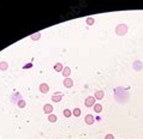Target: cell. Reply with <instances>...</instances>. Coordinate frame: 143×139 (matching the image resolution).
<instances>
[{
    "mask_svg": "<svg viewBox=\"0 0 143 139\" xmlns=\"http://www.w3.org/2000/svg\"><path fill=\"white\" fill-rule=\"evenodd\" d=\"M126 32H127V27L125 24H119L116 28V34L118 36H124Z\"/></svg>",
    "mask_w": 143,
    "mask_h": 139,
    "instance_id": "obj_1",
    "label": "cell"
},
{
    "mask_svg": "<svg viewBox=\"0 0 143 139\" xmlns=\"http://www.w3.org/2000/svg\"><path fill=\"white\" fill-rule=\"evenodd\" d=\"M95 97L94 96H89V97H87L85 98V101H84V104L87 106V107H94L95 106Z\"/></svg>",
    "mask_w": 143,
    "mask_h": 139,
    "instance_id": "obj_2",
    "label": "cell"
},
{
    "mask_svg": "<svg viewBox=\"0 0 143 139\" xmlns=\"http://www.w3.org/2000/svg\"><path fill=\"white\" fill-rule=\"evenodd\" d=\"M40 93H47L48 91H49V85L47 83H42V84H40Z\"/></svg>",
    "mask_w": 143,
    "mask_h": 139,
    "instance_id": "obj_3",
    "label": "cell"
},
{
    "mask_svg": "<svg viewBox=\"0 0 143 139\" xmlns=\"http://www.w3.org/2000/svg\"><path fill=\"white\" fill-rule=\"evenodd\" d=\"M94 121H95V118H94V115H93V114H88V115H85V118H84V122H85V124L91 125V124H94Z\"/></svg>",
    "mask_w": 143,
    "mask_h": 139,
    "instance_id": "obj_4",
    "label": "cell"
},
{
    "mask_svg": "<svg viewBox=\"0 0 143 139\" xmlns=\"http://www.w3.org/2000/svg\"><path fill=\"white\" fill-rule=\"evenodd\" d=\"M63 100V93H54L52 96V101L53 102H60Z\"/></svg>",
    "mask_w": 143,
    "mask_h": 139,
    "instance_id": "obj_5",
    "label": "cell"
},
{
    "mask_svg": "<svg viewBox=\"0 0 143 139\" xmlns=\"http://www.w3.org/2000/svg\"><path fill=\"white\" fill-rule=\"evenodd\" d=\"M72 85H73V80H72L71 78H65L64 79V86L65 88H72Z\"/></svg>",
    "mask_w": 143,
    "mask_h": 139,
    "instance_id": "obj_6",
    "label": "cell"
},
{
    "mask_svg": "<svg viewBox=\"0 0 143 139\" xmlns=\"http://www.w3.org/2000/svg\"><path fill=\"white\" fill-rule=\"evenodd\" d=\"M43 111H45L46 114H52V111H53V106L52 104H45L43 106Z\"/></svg>",
    "mask_w": 143,
    "mask_h": 139,
    "instance_id": "obj_7",
    "label": "cell"
},
{
    "mask_svg": "<svg viewBox=\"0 0 143 139\" xmlns=\"http://www.w3.org/2000/svg\"><path fill=\"white\" fill-rule=\"evenodd\" d=\"M71 74V68L70 67H64V70H63V76L65 77V78H69V76Z\"/></svg>",
    "mask_w": 143,
    "mask_h": 139,
    "instance_id": "obj_8",
    "label": "cell"
},
{
    "mask_svg": "<svg viewBox=\"0 0 143 139\" xmlns=\"http://www.w3.org/2000/svg\"><path fill=\"white\" fill-rule=\"evenodd\" d=\"M103 95H105V93H103L102 90H99V91L95 93V96H94V97H95L96 100H102V98H103Z\"/></svg>",
    "mask_w": 143,
    "mask_h": 139,
    "instance_id": "obj_9",
    "label": "cell"
},
{
    "mask_svg": "<svg viewBox=\"0 0 143 139\" xmlns=\"http://www.w3.org/2000/svg\"><path fill=\"white\" fill-rule=\"evenodd\" d=\"M54 70L57 71V72H63L64 70V66L60 64V62H57L55 65H54Z\"/></svg>",
    "mask_w": 143,
    "mask_h": 139,
    "instance_id": "obj_10",
    "label": "cell"
},
{
    "mask_svg": "<svg viewBox=\"0 0 143 139\" xmlns=\"http://www.w3.org/2000/svg\"><path fill=\"white\" fill-rule=\"evenodd\" d=\"M7 68H9V64H7L6 61H1V62H0V70H1V71H6Z\"/></svg>",
    "mask_w": 143,
    "mask_h": 139,
    "instance_id": "obj_11",
    "label": "cell"
},
{
    "mask_svg": "<svg viewBox=\"0 0 143 139\" xmlns=\"http://www.w3.org/2000/svg\"><path fill=\"white\" fill-rule=\"evenodd\" d=\"M94 111H95V113H101V111H102V106L99 104V103H95V106H94Z\"/></svg>",
    "mask_w": 143,
    "mask_h": 139,
    "instance_id": "obj_12",
    "label": "cell"
},
{
    "mask_svg": "<svg viewBox=\"0 0 143 139\" xmlns=\"http://www.w3.org/2000/svg\"><path fill=\"white\" fill-rule=\"evenodd\" d=\"M48 121H49L51 124L57 122V115H54V114H49V115H48Z\"/></svg>",
    "mask_w": 143,
    "mask_h": 139,
    "instance_id": "obj_13",
    "label": "cell"
},
{
    "mask_svg": "<svg viewBox=\"0 0 143 139\" xmlns=\"http://www.w3.org/2000/svg\"><path fill=\"white\" fill-rule=\"evenodd\" d=\"M72 115H73V116H76V118H78V116L81 115V109H80V108H75L73 111H72Z\"/></svg>",
    "mask_w": 143,
    "mask_h": 139,
    "instance_id": "obj_14",
    "label": "cell"
},
{
    "mask_svg": "<svg viewBox=\"0 0 143 139\" xmlns=\"http://www.w3.org/2000/svg\"><path fill=\"white\" fill-rule=\"evenodd\" d=\"M63 114H64V116H65V118H70V116L72 115L71 110H69V109H65V110L63 111Z\"/></svg>",
    "mask_w": 143,
    "mask_h": 139,
    "instance_id": "obj_15",
    "label": "cell"
},
{
    "mask_svg": "<svg viewBox=\"0 0 143 139\" xmlns=\"http://www.w3.org/2000/svg\"><path fill=\"white\" fill-rule=\"evenodd\" d=\"M40 37H41V32H37V34H34V35H31V40H40Z\"/></svg>",
    "mask_w": 143,
    "mask_h": 139,
    "instance_id": "obj_16",
    "label": "cell"
},
{
    "mask_svg": "<svg viewBox=\"0 0 143 139\" xmlns=\"http://www.w3.org/2000/svg\"><path fill=\"white\" fill-rule=\"evenodd\" d=\"M94 23H95V19L93 18V17H89V18L87 19V24L88 25H93Z\"/></svg>",
    "mask_w": 143,
    "mask_h": 139,
    "instance_id": "obj_17",
    "label": "cell"
},
{
    "mask_svg": "<svg viewBox=\"0 0 143 139\" xmlns=\"http://www.w3.org/2000/svg\"><path fill=\"white\" fill-rule=\"evenodd\" d=\"M24 106H25V102H24L23 100H20V101L18 102V107H19V108H24Z\"/></svg>",
    "mask_w": 143,
    "mask_h": 139,
    "instance_id": "obj_18",
    "label": "cell"
},
{
    "mask_svg": "<svg viewBox=\"0 0 143 139\" xmlns=\"http://www.w3.org/2000/svg\"><path fill=\"white\" fill-rule=\"evenodd\" d=\"M105 139H114V136H113L112 133H108V134H106Z\"/></svg>",
    "mask_w": 143,
    "mask_h": 139,
    "instance_id": "obj_19",
    "label": "cell"
},
{
    "mask_svg": "<svg viewBox=\"0 0 143 139\" xmlns=\"http://www.w3.org/2000/svg\"><path fill=\"white\" fill-rule=\"evenodd\" d=\"M24 67H25V68H27V67H28V68H29V67H31V64H28V65H25V66H24Z\"/></svg>",
    "mask_w": 143,
    "mask_h": 139,
    "instance_id": "obj_20",
    "label": "cell"
}]
</instances>
